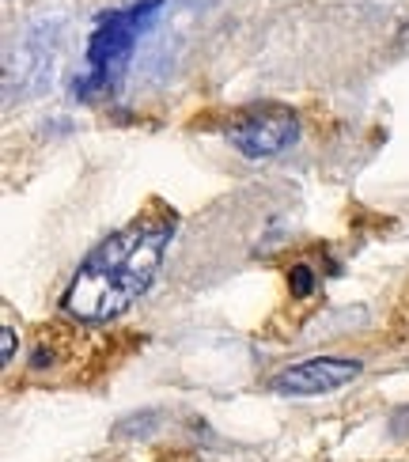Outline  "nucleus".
Here are the masks:
<instances>
[{
	"label": "nucleus",
	"mask_w": 409,
	"mask_h": 462,
	"mask_svg": "<svg viewBox=\"0 0 409 462\" xmlns=\"http://www.w3.org/2000/svg\"><path fill=\"white\" fill-rule=\"evenodd\" d=\"M163 0H136L118 12H107L99 19V27L88 38V72L76 80V99H103L114 95L125 80V69L133 61L136 38H141L155 15H160Z\"/></svg>",
	"instance_id": "obj_2"
},
{
	"label": "nucleus",
	"mask_w": 409,
	"mask_h": 462,
	"mask_svg": "<svg viewBox=\"0 0 409 462\" xmlns=\"http://www.w3.org/2000/svg\"><path fill=\"white\" fill-rule=\"evenodd\" d=\"M174 231H179V217L167 205L152 201L125 227L110 231L107 239H99L88 250V258L76 265L61 296V311L72 322H88V326L125 315L163 269Z\"/></svg>",
	"instance_id": "obj_1"
},
{
	"label": "nucleus",
	"mask_w": 409,
	"mask_h": 462,
	"mask_svg": "<svg viewBox=\"0 0 409 462\" xmlns=\"http://www.w3.org/2000/svg\"><path fill=\"white\" fill-rule=\"evenodd\" d=\"M0 337H5V353H0V360H5V368H8V364L15 360V330L8 322H5V334H0Z\"/></svg>",
	"instance_id": "obj_6"
},
{
	"label": "nucleus",
	"mask_w": 409,
	"mask_h": 462,
	"mask_svg": "<svg viewBox=\"0 0 409 462\" xmlns=\"http://www.w3.org/2000/svg\"><path fill=\"white\" fill-rule=\"evenodd\" d=\"M228 141L236 144L246 160H269L300 141V122L288 106H277V103L250 106L239 118H231Z\"/></svg>",
	"instance_id": "obj_3"
},
{
	"label": "nucleus",
	"mask_w": 409,
	"mask_h": 462,
	"mask_svg": "<svg viewBox=\"0 0 409 462\" xmlns=\"http://www.w3.org/2000/svg\"><path fill=\"white\" fill-rule=\"evenodd\" d=\"M315 284H319V277H315V269L311 265H292V273H288V288H292V296L296 300H307L311 292H315Z\"/></svg>",
	"instance_id": "obj_5"
},
{
	"label": "nucleus",
	"mask_w": 409,
	"mask_h": 462,
	"mask_svg": "<svg viewBox=\"0 0 409 462\" xmlns=\"http://www.w3.org/2000/svg\"><path fill=\"white\" fill-rule=\"evenodd\" d=\"M160 462H190V455H182V451H174V455H163Z\"/></svg>",
	"instance_id": "obj_7"
},
{
	"label": "nucleus",
	"mask_w": 409,
	"mask_h": 462,
	"mask_svg": "<svg viewBox=\"0 0 409 462\" xmlns=\"http://www.w3.org/2000/svg\"><path fill=\"white\" fill-rule=\"evenodd\" d=\"M360 360L349 356H315L303 364H292V368H281L269 379V391L277 394H296V398H311V394H330L349 387L360 375Z\"/></svg>",
	"instance_id": "obj_4"
}]
</instances>
